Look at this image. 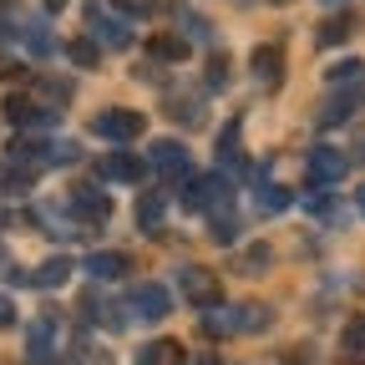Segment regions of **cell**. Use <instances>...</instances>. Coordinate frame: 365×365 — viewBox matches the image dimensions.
I'll list each match as a JSON object with an SVG mask.
<instances>
[{
  "instance_id": "cell-10",
  "label": "cell",
  "mask_w": 365,
  "mask_h": 365,
  "mask_svg": "<svg viewBox=\"0 0 365 365\" xmlns=\"http://www.w3.org/2000/svg\"><path fill=\"white\" fill-rule=\"evenodd\" d=\"M97 173L102 178H112V182H143V158H132V153H107L102 163H97Z\"/></svg>"
},
{
  "instance_id": "cell-17",
  "label": "cell",
  "mask_w": 365,
  "mask_h": 365,
  "mask_svg": "<svg viewBox=\"0 0 365 365\" xmlns=\"http://www.w3.org/2000/svg\"><path fill=\"white\" fill-rule=\"evenodd\" d=\"M289 203H294V193L279 188V182H264V188H254V208H259V213H284Z\"/></svg>"
},
{
  "instance_id": "cell-28",
  "label": "cell",
  "mask_w": 365,
  "mask_h": 365,
  "mask_svg": "<svg viewBox=\"0 0 365 365\" xmlns=\"http://www.w3.org/2000/svg\"><path fill=\"white\" fill-rule=\"evenodd\" d=\"M360 71H365V61H355V56H345V61H340V66H330L325 76H330V81H355Z\"/></svg>"
},
{
  "instance_id": "cell-7",
  "label": "cell",
  "mask_w": 365,
  "mask_h": 365,
  "mask_svg": "<svg viewBox=\"0 0 365 365\" xmlns=\"http://www.w3.org/2000/svg\"><path fill=\"white\" fill-rule=\"evenodd\" d=\"M6 117H11L16 127H51V122L61 117V107H41V102H31V97H11V102H6Z\"/></svg>"
},
{
  "instance_id": "cell-8",
  "label": "cell",
  "mask_w": 365,
  "mask_h": 365,
  "mask_svg": "<svg viewBox=\"0 0 365 365\" xmlns=\"http://www.w3.org/2000/svg\"><path fill=\"white\" fill-rule=\"evenodd\" d=\"M71 213H76L86 228H97V223L112 218V198H107V193H91V188H76V193H71Z\"/></svg>"
},
{
  "instance_id": "cell-1",
  "label": "cell",
  "mask_w": 365,
  "mask_h": 365,
  "mask_svg": "<svg viewBox=\"0 0 365 365\" xmlns=\"http://www.w3.org/2000/svg\"><path fill=\"white\" fill-rule=\"evenodd\" d=\"M91 132L107 137V143H137V137L148 132V117H143V112H132V107H107V112H97Z\"/></svg>"
},
{
  "instance_id": "cell-19",
  "label": "cell",
  "mask_w": 365,
  "mask_h": 365,
  "mask_svg": "<svg viewBox=\"0 0 365 365\" xmlns=\"http://www.w3.org/2000/svg\"><path fill=\"white\" fill-rule=\"evenodd\" d=\"M148 51H153L158 61H182V56H188V41L173 36V31H163V36H153V41H148Z\"/></svg>"
},
{
  "instance_id": "cell-14",
  "label": "cell",
  "mask_w": 365,
  "mask_h": 365,
  "mask_svg": "<svg viewBox=\"0 0 365 365\" xmlns=\"http://www.w3.org/2000/svg\"><path fill=\"white\" fill-rule=\"evenodd\" d=\"M254 76L264 86H279V76H284V51H279V46H259V51H254Z\"/></svg>"
},
{
  "instance_id": "cell-29",
  "label": "cell",
  "mask_w": 365,
  "mask_h": 365,
  "mask_svg": "<svg viewBox=\"0 0 365 365\" xmlns=\"http://www.w3.org/2000/svg\"><path fill=\"white\" fill-rule=\"evenodd\" d=\"M71 61L76 66H97V46H91V41H71Z\"/></svg>"
},
{
  "instance_id": "cell-20",
  "label": "cell",
  "mask_w": 365,
  "mask_h": 365,
  "mask_svg": "<svg viewBox=\"0 0 365 365\" xmlns=\"http://www.w3.org/2000/svg\"><path fill=\"white\" fill-rule=\"evenodd\" d=\"M51 335H56V325H51V319L31 325V365H46V360H51Z\"/></svg>"
},
{
  "instance_id": "cell-24",
  "label": "cell",
  "mask_w": 365,
  "mask_h": 365,
  "mask_svg": "<svg viewBox=\"0 0 365 365\" xmlns=\"http://www.w3.org/2000/svg\"><path fill=\"white\" fill-rule=\"evenodd\" d=\"M218 158L228 163V168H239L244 158H239V122H228L223 127V137H218Z\"/></svg>"
},
{
  "instance_id": "cell-38",
  "label": "cell",
  "mask_w": 365,
  "mask_h": 365,
  "mask_svg": "<svg viewBox=\"0 0 365 365\" xmlns=\"http://www.w3.org/2000/svg\"><path fill=\"white\" fill-rule=\"evenodd\" d=\"M269 6H289V0H269Z\"/></svg>"
},
{
  "instance_id": "cell-27",
  "label": "cell",
  "mask_w": 365,
  "mask_h": 365,
  "mask_svg": "<svg viewBox=\"0 0 365 365\" xmlns=\"http://www.w3.org/2000/svg\"><path fill=\"white\" fill-rule=\"evenodd\" d=\"M264 264H269V249H264V244H254V249H244L239 274H264Z\"/></svg>"
},
{
  "instance_id": "cell-5",
  "label": "cell",
  "mask_w": 365,
  "mask_h": 365,
  "mask_svg": "<svg viewBox=\"0 0 365 365\" xmlns=\"http://www.w3.org/2000/svg\"><path fill=\"white\" fill-rule=\"evenodd\" d=\"M86 26H91V36H102L107 46H117V51H122V46H132V26H127V21H117L112 11H102L97 0L86 6Z\"/></svg>"
},
{
  "instance_id": "cell-35",
  "label": "cell",
  "mask_w": 365,
  "mask_h": 365,
  "mask_svg": "<svg viewBox=\"0 0 365 365\" xmlns=\"http://www.w3.org/2000/svg\"><path fill=\"white\" fill-rule=\"evenodd\" d=\"M41 6H46V11H61V6H66V0H41Z\"/></svg>"
},
{
  "instance_id": "cell-22",
  "label": "cell",
  "mask_w": 365,
  "mask_h": 365,
  "mask_svg": "<svg viewBox=\"0 0 365 365\" xmlns=\"http://www.w3.org/2000/svg\"><path fill=\"white\" fill-rule=\"evenodd\" d=\"M208 239H213V244H234V239H239V218H234V213H213V218H208Z\"/></svg>"
},
{
  "instance_id": "cell-11",
  "label": "cell",
  "mask_w": 365,
  "mask_h": 365,
  "mask_svg": "<svg viewBox=\"0 0 365 365\" xmlns=\"http://www.w3.org/2000/svg\"><path fill=\"white\" fill-rule=\"evenodd\" d=\"M137 365H188V350L178 340H148L137 350Z\"/></svg>"
},
{
  "instance_id": "cell-6",
  "label": "cell",
  "mask_w": 365,
  "mask_h": 365,
  "mask_svg": "<svg viewBox=\"0 0 365 365\" xmlns=\"http://www.w3.org/2000/svg\"><path fill=\"white\" fill-rule=\"evenodd\" d=\"M168 309H173V294H168L163 284H137V289H132V314H137V319L158 325Z\"/></svg>"
},
{
  "instance_id": "cell-18",
  "label": "cell",
  "mask_w": 365,
  "mask_h": 365,
  "mask_svg": "<svg viewBox=\"0 0 365 365\" xmlns=\"http://www.w3.org/2000/svg\"><path fill=\"white\" fill-rule=\"evenodd\" d=\"M355 107H360V91H340V97H330V102H325V112H319V122H325V127H335V122L355 117Z\"/></svg>"
},
{
  "instance_id": "cell-34",
  "label": "cell",
  "mask_w": 365,
  "mask_h": 365,
  "mask_svg": "<svg viewBox=\"0 0 365 365\" xmlns=\"http://www.w3.org/2000/svg\"><path fill=\"white\" fill-rule=\"evenodd\" d=\"M11 36V26H6V0H0V41Z\"/></svg>"
},
{
  "instance_id": "cell-36",
  "label": "cell",
  "mask_w": 365,
  "mask_h": 365,
  "mask_svg": "<svg viewBox=\"0 0 365 365\" xmlns=\"http://www.w3.org/2000/svg\"><path fill=\"white\" fill-rule=\"evenodd\" d=\"M203 365H218V360H213V355H203Z\"/></svg>"
},
{
  "instance_id": "cell-23",
  "label": "cell",
  "mask_w": 365,
  "mask_h": 365,
  "mask_svg": "<svg viewBox=\"0 0 365 365\" xmlns=\"http://www.w3.org/2000/svg\"><path fill=\"white\" fill-rule=\"evenodd\" d=\"M26 46H31L36 56H51V51H56V41H51V31H46L41 21H26Z\"/></svg>"
},
{
  "instance_id": "cell-3",
  "label": "cell",
  "mask_w": 365,
  "mask_h": 365,
  "mask_svg": "<svg viewBox=\"0 0 365 365\" xmlns=\"http://www.w3.org/2000/svg\"><path fill=\"white\" fill-rule=\"evenodd\" d=\"M304 168H309V188H335V182L345 178V153L340 148H309V158H304Z\"/></svg>"
},
{
  "instance_id": "cell-25",
  "label": "cell",
  "mask_w": 365,
  "mask_h": 365,
  "mask_svg": "<svg viewBox=\"0 0 365 365\" xmlns=\"http://www.w3.org/2000/svg\"><path fill=\"white\" fill-rule=\"evenodd\" d=\"M345 36H355V16L325 21V31H319V46H335V41H345Z\"/></svg>"
},
{
  "instance_id": "cell-26",
  "label": "cell",
  "mask_w": 365,
  "mask_h": 365,
  "mask_svg": "<svg viewBox=\"0 0 365 365\" xmlns=\"http://www.w3.org/2000/svg\"><path fill=\"white\" fill-rule=\"evenodd\" d=\"M340 350H350V355H360V350H365V314H355L350 325H345V335H340Z\"/></svg>"
},
{
  "instance_id": "cell-9",
  "label": "cell",
  "mask_w": 365,
  "mask_h": 365,
  "mask_svg": "<svg viewBox=\"0 0 365 365\" xmlns=\"http://www.w3.org/2000/svg\"><path fill=\"white\" fill-rule=\"evenodd\" d=\"M153 168L173 182V178H188V148H182V143H173V137H168V143H153Z\"/></svg>"
},
{
  "instance_id": "cell-39",
  "label": "cell",
  "mask_w": 365,
  "mask_h": 365,
  "mask_svg": "<svg viewBox=\"0 0 365 365\" xmlns=\"http://www.w3.org/2000/svg\"><path fill=\"white\" fill-rule=\"evenodd\" d=\"M330 6H335V0H330Z\"/></svg>"
},
{
  "instance_id": "cell-2",
  "label": "cell",
  "mask_w": 365,
  "mask_h": 365,
  "mask_svg": "<svg viewBox=\"0 0 365 365\" xmlns=\"http://www.w3.org/2000/svg\"><path fill=\"white\" fill-rule=\"evenodd\" d=\"M182 208L188 213H203V208H228V178H218V173H208V178H193L188 182V193H182Z\"/></svg>"
},
{
  "instance_id": "cell-33",
  "label": "cell",
  "mask_w": 365,
  "mask_h": 365,
  "mask_svg": "<svg viewBox=\"0 0 365 365\" xmlns=\"http://www.w3.org/2000/svg\"><path fill=\"white\" fill-rule=\"evenodd\" d=\"M11 319H16L11 314V299H0V325H11Z\"/></svg>"
},
{
  "instance_id": "cell-37",
  "label": "cell",
  "mask_w": 365,
  "mask_h": 365,
  "mask_svg": "<svg viewBox=\"0 0 365 365\" xmlns=\"http://www.w3.org/2000/svg\"><path fill=\"white\" fill-rule=\"evenodd\" d=\"M360 213H365V188H360Z\"/></svg>"
},
{
  "instance_id": "cell-16",
  "label": "cell",
  "mask_w": 365,
  "mask_h": 365,
  "mask_svg": "<svg viewBox=\"0 0 365 365\" xmlns=\"http://www.w3.org/2000/svg\"><path fill=\"white\" fill-rule=\"evenodd\" d=\"M31 182H36V168L31 163H0V193H26L31 188Z\"/></svg>"
},
{
  "instance_id": "cell-4",
  "label": "cell",
  "mask_w": 365,
  "mask_h": 365,
  "mask_svg": "<svg viewBox=\"0 0 365 365\" xmlns=\"http://www.w3.org/2000/svg\"><path fill=\"white\" fill-rule=\"evenodd\" d=\"M178 289L188 294L198 309L218 304V294H223V289H218V274H208V269H198V264H182V269H178Z\"/></svg>"
},
{
  "instance_id": "cell-21",
  "label": "cell",
  "mask_w": 365,
  "mask_h": 365,
  "mask_svg": "<svg viewBox=\"0 0 365 365\" xmlns=\"http://www.w3.org/2000/svg\"><path fill=\"white\" fill-rule=\"evenodd\" d=\"M269 325H274L269 304H239V314H234V330H269Z\"/></svg>"
},
{
  "instance_id": "cell-30",
  "label": "cell",
  "mask_w": 365,
  "mask_h": 365,
  "mask_svg": "<svg viewBox=\"0 0 365 365\" xmlns=\"http://www.w3.org/2000/svg\"><path fill=\"white\" fill-rule=\"evenodd\" d=\"M208 86H228V56H223V51L208 61Z\"/></svg>"
},
{
  "instance_id": "cell-31",
  "label": "cell",
  "mask_w": 365,
  "mask_h": 365,
  "mask_svg": "<svg viewBox=\"0 0 365 365\" xmlns=\"http://www.w3.org/2000/svg\"><path fill=\"white\" fill-rule=\"evenodd\" d=\"M178 21L188 26V36H198V41H208V21L203 16H193V11H178Z\"/></svg>"
},
{
  "instance_id": "cell-32",
  "label": "cell",
  "mask_w": 365,
  "mask_h": 365,
  "mask_svg": "<svg viewBox=\"0 0 365 365\" xmlns=\"http://www.w3.org/2000/svg\"><path fill=\"white\" fill-rule=\"evenodd\" d=\"M117 11H127V16H148L153 11V0H112Z\"/></svg>"
},
{
  "instance_id": "cell-12",
  "label": "cell",
  "mask_w": 365,
  "mask_h": 365,
  "mask_svg": "<svg viewBox=\"0 0 365 365\" xmlns=\"http://www.w3.org/2000/svg\"><path fill=\"white\" fill-rule=\"evenodd\" d=\"M71 279V259H46L36 274H21V284H36V289H61Z\"/></svg>"
},
{
  "instance_id": "cell-13",
  "label": "cell",
  "mask_w": 365,
  "mask_h": 365,
  "mask_svg": "<svg viewBox=\"0 0 365 365\" xmlns=\"http://www.w3.org/2000/svg\"><path fill=\"white\" fill-rule=\"evenodd\" d=\"M163 208H168V198L158 188H148L137 198V228H143V234H163Z\"/></svg>"
},
{
  "instance_id": "cell-15",
  "label": "cell",
  "mask_w": 365,
  "mask_h": 365,
  "mask_svg": "<svg viewBox=\"0 0 365 365\" xmlns=\"http://www.w3.org/2000/svg\"><path fill=\"white\" fill-rule=\"evenodd\" d=\"M132 264H127V254H117V249H107V254H91L86 259V274L91 279H122Z\"/></svg>"
}]
</instances>
